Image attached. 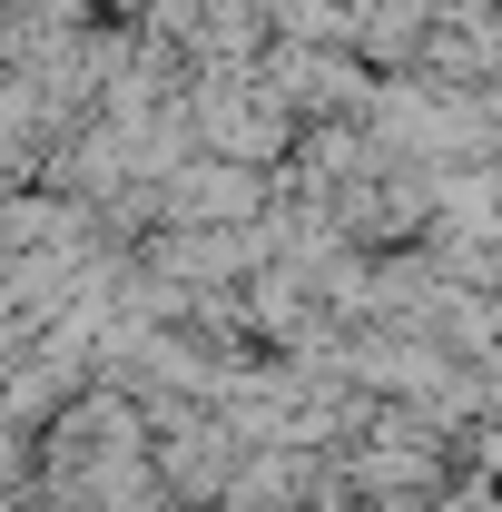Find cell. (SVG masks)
I'll use <instances>...</instances> for the list:
<instances>
[{"label":"cell","mask_w":502,"mask_h":512,"mask_svg":"<svg viewBox=\"0 0 502 512\" xmlns=\"http://www.w3.org/2000/svg\"><path fill=\"white\" fill-rule=\"evenodd\" d=\"M188 138H207L227 168H266L276 148H286V89L266 79V69H217L207 89L188 99Z\"/></svg>","instance_id":"obj_1"},{"label":"cell","mask_w":502,"mask_h":512,"mask_svg":"<svg viewBox=\"0 0 502 512\" xmlns=\"http://www.w3.org/2000/svg\"><path fill=\"white\" fill-rule=\"evenodd\" d=\"M158 207H168V217H197V227H247L256 217V178L227 168V158H197V168H178V178L158 188Z\"/></svg>","instance_id":"obj_2"},{"label":"cell","mask_w":502,"mask_h":512,"mask_svg":"<svg viewBox=\"0 0 502 512\" xmlns=\"http://www.w3.org/2000/svg\"><path fill=\"white\" fill-rule=\"evenodd\" d=\"M296 109H315V119H335V109H365L375 89H365V69H345L335 50H276V69H266Z\"/></svg>","instance_id":"obj_3"},{"label":"cell","mask_w":502,"mask_h":512,"mask_svg":"<svg viewBox=\"0 0 502 512\" xmlns=\"http://www.w3.org/2000/svg\"><path fill=\"white\" fill-rule=\"evenodd\" d=\"M434 20H443V0H355V40L375 60H424L434 50Z\"/></svg>","instance_id":"obj_4"}]
</instances>
